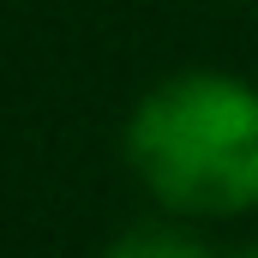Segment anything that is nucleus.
<instances>
[{
	"instance_id": "nucleus-1",
	"label": "nucleus",
	"mask_w": 258,
	"mask_h": 258,
	"mask_svg": "<svg viewBox=\"0 0 258 258\" xmlns=\"http://www.w3.org/2000/svg\"><path fill=\"white\" fill-rule=\"evenodd\" d=\"M126 162L174 216H240L258 204V84L186 66L126 114Z\"/></svg>"
},
{
	"instance_id": "nucleus-2",
	"label": "nucleus",
	"mask_w": 258,
	"mask_h": 258,
	"mask_svg": "<svg viewBox=\"0 0 258 258\" xmlns=\"http://www.w3.org/2000/svg\"><path fill=\"white\" fill-rule=\"evenodd\" d=\"M102 258H210V246L186 228H174V222H138Z\"/></svg>"
},
{
	"instance_id": "nucleus-3",
	"label": "nucleus",
	"mask_w": 258,
	"mask_h": 258,
	"mask_svg": "<svg viewBox=\"0 0 258 258\" xmlns=\"http://www.w3.org/2000/svg\"><path fill=\"white\" fill-rule=\"evenodd\" d=\"M234 258H258V252H234Z\"/></svg>"
}]
</instances>
